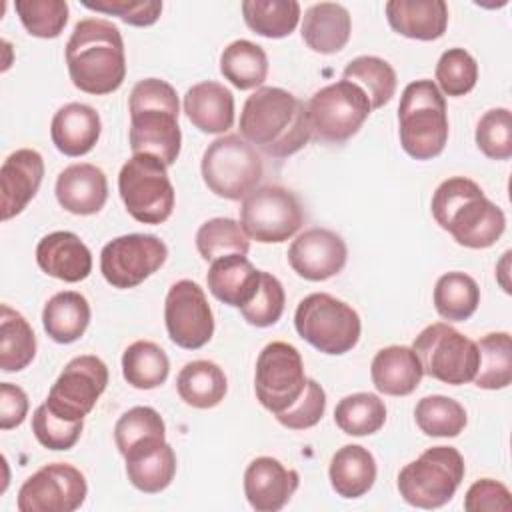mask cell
Segmentation results:
<instances>
[{
    "label": "cell",
    "mask_w": 512,
    "mask_h": 512,
    "mask_svg": "<svg viewBox=\"0 0 512 512\" xmlns=\"http://www.w3.org/2000/svg\"><path fill=\"white\" fill-rule=\"evenodd\" d=\"M464 472V458L456 448L432 446L400 470L398 492L410 506L440 508L452 500Z\"/></svg>",
    "instance_id": "6"
},
{
    "label": "cell",
    "mask_w": 512,
    "mask_h": 512,
    "mask_svg": "<svg viewBox=\"0 0 512 512\" xmlns=\"http://www.w3.org/2000/svg\"><path fill=\"white\" fill-rule=\"evenodd\" d=\"M336 426L348 436H370L386 422V406L372 392L344 396L334 408Z\"/></svg>",
    "instance_id": "39"
},
{
    "label": "cell",
    "mask_w": 512,
    "mask_h": 512,
    "mask_svg": "<svg viewBox=\"0 0 512 512\" xmlns=\"http://www.w3.org/2000/svg\"><path fill=\"white\" fill-rule=\"evenodd\" d=\"M168 258V246L154 234H126L110 240L100 252V272L114 288H134L152 276Z\"/></svg>",
    "instance_id": "14"
},
{
    "label": "cell",
    "mask_w": 512,
    "mask_h": 512,
    "mask_svg": "<svg viewBox=\"0 0 512 512\" xmlns=\"http://www.w3.org/2000/svg\"><path fill=\"white\" fill-rule=\"evenodd\" d=\"M468 512H508L512 508L510 490L492 478L476 480L464 498Z\"/></svg>",
    "instance_id": "51"
},
{
    "label": "cell",
    "mask_w": 512,
    "mask_h": 512,
    "mask_svg": "<svg viewBox=\"0 0 512 512\" xmlns=\"http://www.w3.org/2000/svg\"><path fill=\"white\" fill-rule=\"evenodd\" d=\"M166 164L152 154H134L118 174V192L128 214L142 224H162L174 210V186Z\"/></svg>",
    "instance_id": "9"
},
{
    "label": "cell",
    "mask_w": 512,
    "mask_h": 512,
    "mask_svg": "<svg viewBox=\"0 0 512 512\" xmlns=\"http://www.w3.org/2000/svg\"><path fill=\"white\" fill-rule=\"evenodd\" d=\"M476 146L492 160L512 156V114L508 108H492L482 114L476 126Z\"/></svg>",
    "instance_id": "47"
},
{
    "label": "cell",
    "mask_w": 512,
    "mask_h": 512,
    "mask_svg": "<svg viewBox=\"0 0 512 512\" xmlns=\"http://www.w3.org/2000/svg\"><path fill=\"white\" fill-rule=\"evenodd\" d=\"M240 136L272 158H288L312 138L302 100L278 86H260L240 112Z\"/></svg>",
    "instance_id": "1"
},
{
    "label": "cell",
    "mask_w": 512,
    "mask_h": 512,
    "mask_svg": "<svg viewBox=\"0 0 512 512\" xmlns=\"http://www.w3.org/2000/svg\"><path fill=\"white\" fill-rule=\"evenodd\" d=\"M434 308L448 322L468 320L480 304L476 280L464 272H446L434 286Z\"/></svg>",
    "instance_id": "36"
},
{
    "label": "cell",
    "mask_w": 512,
    "mask_h": 512,
    "mask_svg": "<svg viewBox=\"0 0 512 512\" xmlns=\"http://www.w3.org/2000/svg\"><path fill=\"white\" fill-rule=\"evenodd\" d=\"M188 120L206 134H224L234 124V96L214 80L194 84L184 96Z\"/></svg>",
    "instance_id": "26"
},
{
    "label": "cell",
    "mask_w": 512,
    "mask_h": 512,
    "mask_svg": "<svg viewBox=\"0 0 512 512\" xmlns=\"http://www.w3.org/2000/svg\"><path fill=\"white\" fill-rule=\"evenodd\" d=\"M102 122L100 114L82 102H70L58 108L50 124V136L54 146L64 156L88 154L100 138Z\"/></svg>",
    "instance_id": "25"
},
{
    "label": "cell",
    "mask_w": 512,
    "mask_h": 512,
    "mask_svg": "<svg viewBox=\"0 0 512 512\" xmlns=\"http://www.w3.org/2000/svg\"><path fill=\"white\" fill-rule=\"evenodd\" d=\"M168 372L170 360L156 342L136 340L122 354V376L132 388H158L166 382Z\"/></svg>",
    "instance_id": "35"
},
{
    "label": "cell",
    "mask_w": 512,
    "mask_h": 512,
    "mask_svg": "<svg viewBox=\"0 0 512 512\" xmlns=\"http://www.w3.org/2000/svg\"><path fill=\"white\" fill-rule=\"evenodd\" d=\"M352 32L350 12L338 2H320L310 6L302 18V40L320 54L340 52Z\"/></svg>",
    "instance_id": "29"
},
{
    "label": "cell",
    "mask_w": 512,
    "mask_h": 512,
    "mask_svg": "<svg viewBox=\"0 0 512 512\" xmlns=\"http://www.w3.org/2000/svg\"><path fill=\"white\" fill-rule=\"evenodd\" d=\"M346 242L328 228H308L292 240L288 248V264L292 270L312 282L328 280L346 266Z\"/></svg>",
    "instance_id": "18"
},
{
    "label": "cell",
    "mask_w": 512,
    "mask_h": 512,
    "mask_svg": "<svg viewBox=\"0 0 512 512\" xmlns=\"http://www.w3.org/2000/svg\"><path fill=\"white\" fill-rule=\"evenodd\" d=\"M36 262L42 272L64 282H80L92 272L88 246L68 230L46 234L36 246Z\"/></svg>",
    "instance_id": "22"
},
{
    "label": "cell",
    "mask_w": 512,
    "mask_h": 512,
    "mask_svg": "<svg viewBox=\"0 0 512 512\" xmlns=\"http://www.w3.org/2000/svg\"><path fill=\"white\" fill-rule=\"evenodd\" d=\"M300 484L296 470L272 456L254 458L244 472V494L256 512L282 510Z\"/></svg>",
    "instance_id": "19"
},
{
    "label": "cell",
    "mask_w": 512,
    "mask_h": 512,
    "mask_svg": "<svg viewBox=\"0 0 512 512\" xmlns=\"http://www.w3.org/2000/svg\"><path fill=\"white\" fill-rule=\"evenodd\" d=\"M72 84L86 94H110L126 78L124 40L116 24L104 18L80 20L66 42Z\"/></svg>",
    "instance_id": "2"
},
{
    "label": "cell",
    "mask_w": 512,
    "mask_h": 512,
    "mask_svg": "<svg viewBox=\"0 0 512 512\" xmlns=\"http://www.w3.org/2000/svg\"><path fill=\"white\" fill-rule=\"evenodd\" d=\"M398 132L404 152L416 160H432L448 142L446 100L432 80L410 82L398 106Z\"/></svg>",
    "instance_id": "5"
},
{
    "label": "cell",
    "mask_w": 512,
    "mask_h": 512,
    "mask_svg": "<svg viewBox=\"0 0 512 512\" xmlns=\"http://www.w3.org/2000/svg\"><path fill=\"white\" fill-rule=\"evenodd\" d=\"M220 74L238 90L260 88L268 76V56L250 40H234L220 54Z\"/></svg>",
    "instance_id": "33"
},
{
    "label": "cell",
    "mask_w": 512,
    "mask_h": 512,
    "mask_svg": "<svg viewBox=\"0 0 512 512\" xmlns=\"http://www.w3.org/2000/svg\"><path fill=\"white\" fill-rule=\"evenodd\" d=\"M176 390L188 406L206 410L224 400L228 380L218 364L210 360H192L178 372Z\"/></svg>",
    "instance_id": "32"
},
{
    "label": "cell",
    "mask_w": 512,
    "mask_h": 512,
    "mask_svg": "<svg viewBox=\"0 0 512 512\" xmlns=\"http://www.w3.org/2000/svg\"><path fill=\"white\" fill-rule=\"evenodd\" d=\"M44 178V160L40 152L32 148H20L12 152L0 168L2 186V220H10L20 214L28 202L36 196Z\"/></svg>",
    "instance_id": "20"
},
{
    "label": "cell",
    "mask_w": 512,
    "mask_h": 512,
    "mask_svg": "<svg viewBox=\"0 0 512 512\" xmlns=\"http://www.w3.org/2000/svg\"><path fill=\"white\" fill-rule=\"evenodd\" d=\"M306 112L312 138L342 144L360 130L372 108L364 90L342 78L314 92L306 104Z\"/></svg>",
    "instance_id": "10"
},
{
    "label": "cell",
    "mask_w": 512,
    "mask_h": 512,
    "mask_svg": "<svg viewBox=\"0 0 512 512\" xmlns=\"http://www.w3.org/2000/svg\"><path fill=\"white\" fill-rule=\"evenodd\" d=\"M200 170L210 192L226 200H240L258 186L264 164L258 150L240 134H224L208 144Z\"/></svg>",
    "instance_id": "8"
},
{
    "label": "cell",
    "mask_w": 512,
    "mask_h": 512,
    "mask_svg": "<svg viewBox=\"0 0 512 512\" xmlns=\"http://www.w3.org/2000/svg\"><path fill=\"white\" fill-rule=\"evenodd\" d=\"M84 430V420H64L54 414L46 402L32 414V432L48 450H70Z\"/></svg>",
    "instance_id": "48"
},
{
    "label": "cell",
    "mask_w": 512,
    "mask_h": 512,
    "mask_svg": "<svg viewBox=\"0 0 512 512\" xmlns=\"http://www.w3.org/2000/svg\"><path fill=\"white\" fill-rule=\"evenodd\" d=\"M342 78L364 90L372 110L382 108L392 100L398 82L394 68L378 56H358L350 60L342 72Z\"/></svg>",
    "instance_id": "40"
},
{
    "label": "cell",
    "mask_w": 512,
    "mask_h": 512,
    "mask_svg": "<svg viewBox=\"0 0 512 512\" xmlns=\"http://www.w3.org/2000/svg\"><path fill=\"white\" fill-rule=\"evenodd\" d=\"M108 368L92 354L72 358L52 384L46 406L64 420H84L106 390Z\"/></svg>",
    "instance_id": "15"
},
{
    "label": "cell",
    "mask_w": 512,
    "mask_h": 512,
    "mask_svg": "<svg viewBox=\"0 0 512 512\" xmlns=\"http://www.w3.org/2000/svg\"><path fill=\"white\" fill-rule=\"evenodd\" d=\"M164 436H166L164 420L150 406L130 408L118 418L114 426V440L122 456L140 442H146L152 438H164Z\"/></svg>",
    "instance_id": "45"
},
{
    "label": "cell",
    "mask_w": 512,
    "mask_h": 512,
    "mask_svg": "<svg viewBox=\"0 0 512 512\" xmlns=\"http://www.w3.org/2000/svg\"><path fill=\"white\" fill-rule=\"evenodd\" d=\"M422 372L444 384L472 382L478 370V346L446 322L426 326L412 342Z\"/></svg>",
    "instance_id": "11"
},
{
    "label": "cell",
    "mask_w": 512,
    "mask_h": 512,
    "mask_svg": "<svg viewBox=\"0 0 512 512\" xmlns=\"http://www.w3.org/2000/svg\"><path fill=\"white\" fill-rule=\"evenodd\" d=\"M28 414V396L20 386L0 384V428L10 430L24 422Z\"/></svg>",
    "instance_id": "52"
},
{
    "label": "cell",
    "mask_w": 512,
    "mask_h": 512,
    "mask_svg": "<svg viewBox=\"0 0 512 512\" xmlns=\"http://www.w3.org/2000/svg\"><path fill=\"white\" fill-rule=\"evenodd\" d=\"M196 248L202 260L212 262L220 256L242 254L250 250V240L242 226L232 218H212L196 232Z\"/></svg>",
    "instance_id": "42"
},
{
    "label": "cell",
    "mask_w": 512,
    "mask_h": 512,
    "mask_svg": "<svg viewBox=\"0 0 512 512\" xmlns=\"http://www.w3.org/2000/svg\"><path fill=\"white\" fill-rule=\"evenodd\" d=\"M294 326L302 340L332 356L350 352L362 332L358 312L326 292H314L300 300Z\"/></svg>",
    "instance_id": "7"
},
{
    "label": "cell",
    "mask_w": 512,
    "mask_h": 512,
    "mask_svg": "<svg viewBox=\"0 0 512 512\" xmlns=\"http://www.w3.org/2000/svg\"><path fill=\"white\" fill-rule=\"evenodd\" d=\"M164 322L170 340L184 350H198L214 334V316L204 290L192 280L170 286L164 302Z\"/></svg>",
    "instance_id": "17"
},
{
    "label": "cell",
    "mask_w": 512,
    "mask_h": 512,
    "mask_svg": "<svg viewBox=\"0 0 512 512\" xmlns=\"http://www.w3.org/2000/svg\"><path fill=\"white\" fill-rule=\"evenodd\" d=\"M328 476L338 496L360 498L376 482V460L364 446L346 444L332 456Z\"/></svg>",
    "instance_id": "30"
},
{
    "label": "cell",
    "mask_w": 512,
    "mask_h": 512,
    "mask_svg": "<svg viewBox=\"0 0 512 512\" xmlns=\"http://www.w3.org/2000/svg\"><path fill=\"white\" fill-rule=\"evenodd\" d=\"M284 304H286V294L280 280L270 272L260 270L258 288L250 298V302H246L240 308V312L248 324L256 328H266L280 320L284 312Z\"/></svg>",
    "instance_id": "46"
},
{
    "label": "cell",
    "mask_w": 512,
    "mask_h": 512,
    "mask_svg": "<svg viewBox=\"0 0 512 512\" xmlns=\"http://www.w3.org/2000/svg\"><path fill=\"white\" fill-rule=\"evenodd\" d=\"M42 324L54 342H76L90 324V304L80 292H58L44 304Z\"/></svg>",
    "instance_id": "31"
},
{
    "label": "cell",
    "mask_w": 512,
    "mask_h": 512,
    "mask_svg": "<svg viewBox=\"0 0 512 512\" xmlns=\"http://www.w3.org/2000/svg\"><path fill=\"white\" fill-rule=\"evenodd\" d=\"M88 494L84 474L64 462L46 464L36 470L18 490L20 512H74Z\"/></svg>",
    "instance_id": "16"
},
{
    "label": "cell",
    "mask_w": 512,
    "mask_h": 512,
    "mask_svg": "<svg viewBox=\"0 0 512 512\" xmlns=\"http://www.w3.org/2000/svg\"><path fill=\"white\" fill-rule=\"evenodd\" d=\"M324 410H326V392L316 380L308 378L302 396L288 410L278 414L276 420L290 430H306L320 422V418L324 416Z\"/></svg>",
    "instance_id": "49"
},
{
    "label": "cell",
    "mask_w": 512,
    "mask_h": 512,
    "mask_svg": "<svg viewBox=\"0 0 512 512\" xmlns=\"http://www.w3.org/2000/svg\"><path fill=\"white\" fill-rule=\"evenodd\" d=\"M22 26L36 38H58L68 22L66 0H16Z\"/></svg>",
    "instance_id": "43"
},
{
    "label": "cell",
    "mask_w": 512,
    "mask_h": 512,
    "mask_svg": "<svg viewBox=\"0 0 512 512\" xmlns=\"http://www.w3.org/2000/svg\"><path fill=\"white\" fill-rule=\"evenodd\" d=\"M370 376L378 392L386 396H408L420 386L424 372L412 348L386 346L376 352Z\"/></svg>",
    "instance_id": "28"
},
{
    "label": "cell",
    "mask_w": 512,
    "mask_h": 512,
    "mask_svg": "<svg viewBox=\"0 0 512 512\" xmlns=\"http://www.w3.org/2000/svg\"><path fill=\"white\" fill-rule=\"evenodd\" d=\"M304 222L298 198L284 186L266 184L242 198L240 226L260 244H278L292 238Z\"/></svg>",
    "instance_id": "12"
},
{
    "label": "cell",
    "mask_w": 512,
    "mask_h": 512,
    "mask_svg": "<svg viewBox=\"0 0 512 512\" xmlns=\"http://www.w3.org/2000/svg\"><path fill=\"white\" fill-rule=\"evenodd\" d=\"M306 382L304 362L296 346L276 340L260 350L254 390L258 402L274 416L288 410L302 396Z\"/></svg>",
    "instance_id": "13"
},
{
    "label": "cell",
    "mask_w": 512,
    "mask_h": 512,
    "mask_svg": "<svg viewBox=\"0 0 512 512\" xmlns=\"http://www.w3.org/2000/svg\"><path fill=\"white\" fill-rule=\"evenodd\" d=\"M430 208L440 228L466 248H488L506 228L502 208L490 202L474 180L464 176L444 180L436 188Z\"/></svg>",
    "instance_id": "4"
},
{
    "label": "cell",
    "mask_w": 512,
    "mask_h": 512,
    "mask_svg": "<svg viewBox=\"0 0 512 512\" xmlns=\"http://www.w3.org/2000/svg\"><path fill=\"white\" fill-rule=\"evenodd\" d=\"M130 148L134 154H152L172 166L180 154L182 132L178 126V94L160 78H144L134 84L128 98Z\"/></svg>",
    "instance_id": "3"
},
{
    "label": "cell",
    "mask_w": 512,
    "mask_h": 512,
    "mask_svg": "<svg viewBox=\"0 0 512 512\" xmlns=\"http://www.w3.org/2000/svg\"><path fill=\"white\" fill-rule=\"evenodd\" d=\"M124 460L126 476L140 492L158 494L174 480L176 454L164 438H152L132 446L124 454Z\"/></svg>",
    "instance_id": "23"
},
{
    "label": "cell",
    "mask_w": 512,
    "mask_h": 512,
    "mask_svg": "<svg viewBox=\"0 0 512 512\" xmlns=\"http://www.w3.org/2000/svg\"><path fill=\"white\" fill-rule=\"evenodd\" d=\"M384 10L390 28L412 40H438L448 26L444 0H390Z\"/></svg>",
    "instance_id": "24"
},
{
    "label": "cell",
    "mask_w": 512,
    "mask_h": 512,
    "mask_svg": "<svg viewBox=\"0 0 512 512\" xmlns=\"http://www.w3.org/2000/svg\"><path fill=\"white\" fill-rule=\"evenodd\" d=\"M260 282V270L242 254L220 256L210 262L206 284L214 298L220 302L242 308L254 296Z\"/></svg>",
    "instance_id": "27"
},
{
    "label": "cell",
    "mask_w": 512,
    "mask_h": 512,
    "mask_svg": "<svg viewBox=\"0 0 512 512\" xmlns=\"http://www.w3.org/2000/svg\"><path fill=\"white\" fill-rule=\"evenodd\" d=\"M478 370L474 384L484 390H500L512 382V338L508 332H490L478 342Z\"/></svg>",
    "instance_id": "37"
},
{
    "label": "cell",
    "mask_w": 512,
    "mask_h": 512,
    "mask_svg": "<svg viewBox=\"0 0 512 512\" xmlns=\"http://www.w3.org/2000/svg\"><path fill=\"white\" fill-rule=\"evenodd\" d=\"M36 356V336L28 320L2 304L0 308V370L20 372Z\"/></svg>",
    "instance_id": "34"
},
{
    "label": "cell",
    "mask_w": 512,
    "mask_h": 512,
    "mask_svg": "<svg viewBox=\"0 0 512 512\" xmlns=\"http://www.w3.org/2000/svg\"><path fill=\"white\" fill-rule=\"evenodd\" d=\"M436 82L438 90L446 96H464L468 94L478 80V64L470 52L464 48H448L442 52L436 64Z\"/></svg>",
    "instance_id": "44"
},
{
    "label": "cell",
    "mask_w": 512,
    "mask_h": 512,
    "mask_svg": "<svg viewBox=\"0 0 512 512\" xmlns=\"http://www.w3.org/2000/svg\"><path fill=\"white\" fill-rule=\"evenodd\" d=\"M82 6L118 16L130 26H152L162 14V2L156 0H82Z\"/></svg>",
    "instance_id": "50"
},
{
    "label": "cell",
    "mask_w": 512,
    "mask_h": 512,
    "mask_svg": "<svg viewBox=\"0 0 512 512\" xmlns=\"http://www.w3.org/2000/svg\"><path fill=\"white\" fill-rule=\"evenodd\" d=\"M56 200L70 214L90 216L100 212L108 200L106 174L88 162L66 166L56 178Z\"/></svg>",
    "instance_id": "21"
},
{
    "label": "cell",
    "mask_w": 512,
    "mask_h": 512,
    "mask_svg": "<svg viewBox=\"0 0 512 512\" xmlns=\"http://www.w3.org/2000/svg\"><path fill=\"white\" fill-rule=\"evenodd\" d=\"M242 16L252 32L264 38H284L298 26L300 4L296 0H244Z\"/></svg>",
    "instance_id": "38"
},
{
    "label": "cell",
    "mask_w": 512,
    "mask_h": 512,
    "mask_svg": "<svg viewBox=\"0 0 512 512\" xmlns=\"http://www.w3.org/2000/svg\"><path fill=\"white\" fill-rule=\"evenodd\" d=\"M414 420L426 436L454 438L466 426V410L454 398L432 394L418 400L414 408Z\"/></svg>",
    "instance_id": "41"
}]
</instances>
